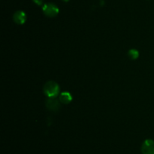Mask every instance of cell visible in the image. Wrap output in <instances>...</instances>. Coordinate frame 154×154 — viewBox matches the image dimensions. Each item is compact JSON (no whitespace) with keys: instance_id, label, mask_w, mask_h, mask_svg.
I'll return each mask as SVG.
<instances>
[{"instance_id":"4","label":"cell","mask_w":154,"mask_h":154,"mask_svg":"<svg viewBox=\"0 0 154 154\" xmlns=\"http://www.w3.org/2000/svg\"><path fill=\"white\" fill-rule=\"evenodd\" d=\"M60 103L56 98H49L46 101V107L51 111H57L60 109Z\"/></svg>"},{"instance_id":"9","label":"cell","mask_w":154,"mask_h":154,"mask_svg":"<svg viewBox=\"0 0 154 154\" xmlns=\"http://www.w3.org/2000/svg\"><path fill=\"white\" fill-rule=\"evenodd\" d=\"M62 1H63V2H69V0H62Z\"/></svg>"},{"instance_id":"3","label":"cell","mask_w":154,"mask_h":154,"mask_svg":"<svg viewBox=\"0 0 154 154\" xmlns=\"http://www.w3.org/2000/svg\"><path fill=\"white\" fill-rule=\"evenodd\" d=\"M142 154H154V141L151 139L144 140L141 146Z\"/></svg>"},{"instance_id":"6","label":"cell","mask_w":154,"mask_h":154,"mask_svg":"<svg viewBox=\"0 0 154 154\" xmlns=\"http://www.w3.org/2000/svg\"><path fill=\"white\" fill-rule=\"evenodd\" d=\"M72 101V96L69 92L64 91L62 92L60 95V101L63 104H69Z\"/></svg>"},{"instance_id":"2","label":"cell","mask_w":154,"mask_h":154,"mask_svg":"<svg viewBox=\"0 0 154 154\" xmlns=\"http://www.w3.org/2000/svg\"><path fill=\"white\" fill-rule=\"evenodd\" d=\"M59 8L54 3H45L42 6V11L46 16L54 18L59 14Z\"/></svg>"},{"instance_id":"1","label":"cell","mask_w":154,"mask_h":154,"mask_svg":"<svg viewBox=\"0 0 154 154\" xmlns=\"http://www.w3.org/2000/svg\"><path fill=\"white\" fill-rule=\"evenodd\" d=\"M44 92L48 98H57L60 94V86L54 81H49L44 85Z\"/></svg>"},{"instance_id":"8","label":"cell","mask_w":154,"mask_h":154,"mask_svg":"<svg viewBox=\"0 0 154 154\" xmlns=\"http://www.w3.org/2000/svg\"><path fill=\"white\" fill-rule=\"evenodd\" d=\"M33 2L35 3V4H36L37 5H44V0H32Z\"/></svg>"},{"instance_id":"5","label":"cell","mask_w":154,"mask_h":154,"mask_svg":"<svg viewBox=\"0 0 154 154\" xmlns=\"http://www.w3.org/2000/svg\"><path fill=\"white\" fill-rule=\"evenodd\" d=\"M13 20L16 24H23L26 21V14L23 11H17L13 15Z\"/></svg>"},{"instance_id":"7","label":"cell","mask_w":154,"mask_h":154,"mask_svg":"<svg viewBox=\"0 0 154 154\" xmlns=\"http://www.w3.org/2000/svg\"><path fill=\"white\" fill-rule=\"evenodd\" d=\"M128 55L132 60H135L139 56V52L138 51H137L136 49H131L129 50V52H128Z\"/></svg>"}]
</instances>
